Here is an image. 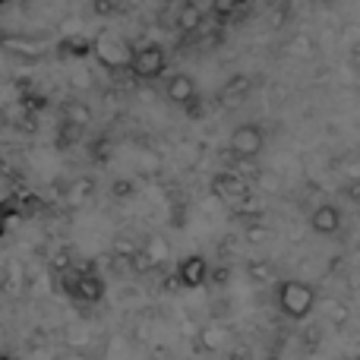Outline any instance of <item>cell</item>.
Instances as JSON below:
<instances>
[{
    "label": "cell",
    "mask_w": 360,
    "mask_h": 360,
    "mask_svg": "<svg viewBox=\"0 0 360 360\" xmlns=\"http://www.w3.org/2000/svg\"><path fill=\"white\" fill-rule=\"evenodd\" d=\"M165 95H168L171 105H180V108H186L190 114H196L199 89H196V79H193L190 73H174V76H171L168 86H165Z\"/></svg>",
    "instance_id": "5"
},
{
    "label": "cell",
    "mask_w": 360,
    "mask_h": 360,
    "mask_svg": "<svg viewBox=\"0 0 360 360\" xmlns=\"http://www.w3.org/2000/svg\"><path fill=\"white\" fill-rule=\"evenodd\" d=\"M73 297L86 300V304H98V300L105 297V281L95 272H79L73 278Z\"/></svg>",
    "instance_id": "7"
},
{
    "label": "cell",
    "mask_w": 360,
    "mask_h": 360,
    "mask_svg": "<svg viewBox=\"0 0 360 360\" xmlns=\"http://www.w3.org/2000/svg\"><path fill=\"white\" fill-rule=\"evenodd\" d=\"M329 313H332V316L338 319V323H345V316H348V313H345V307H342V304H329Z\"/></svg>",
    "instance_id": "16"
},
{
    "label": "cell",
    "mask_w": 360,
    "mask_h": 360,
    "mask_svg": "<svg viewBox=\"0 0 360 360\" xmlns=\"http://www.w3.org/2000/svg\"><path fill=\"white\" fill-rule=\"evenodd\" d=\"M316 307V291H313L307 281L288 278L278 285V310L288 319H307Z\"/></svg>",
    "instance_id": "2"
},
{
    "label": "cell",
    "mask_w": 360,
    "mask_h": 360,
    "mask_svg": "<svg viewBox=\"0 0 360 360\" xmlns=\"http://www.w3.org/2000/svg\"><path fill=\"white\" fill-rule=\"evenodd\" d=\"M63 120L73 124L76 130H82V127H89V120H92V108H89L86 101H70V105L63 108Z\"/></svg>",
    "instance_id": "11"
},
{
    "label": "cell",
    "mask_w": 360,
    "mask_h": 360,
    "mask_svg": "<svg viewBox=\"0 0 360 360\" xmlns=\"http://www.w3.org/2000/svg\"><path fill=\"white\" fill-rule=\"evenodd\" d=\"M165 67H168V57H165V48L162 44H139L136 54H133V67L130 73L136 76V79H158V76L165 73Z\"/></svg>",
    "instance_id": "4"
},
{
    "label": "cell",
    "mask_w": 360,
    "mask_h": 360,
    "mask_svg": "<svg viewBox=\"0 0 360 360\" xmlns=\"http://www.w3.org/2000/svg\"><path fill=\"white\" fill-rule=\"evenodd\" d=\"M209 275H212V269L202 256H184V259L177 262V281L184 288L196 291V288H202L205 281H209Z\"/></svg>",
    "instance_id": "6"
},
{
    "label": "cell",
    "mask_w": 360,
    "mask_h": 360,
    "mask_svg": "<svg viewBox=\"0 0 360 360\" xmlns=\"http://www.w3.org/2000/svg\"><path fill=\"white\" fill-rule=\"evenodd\" d=\"M0 360H16V357H10V354H0Z\"/></svg>",
    "instance_id": "18"
},
{
    "label": "cell",
    "mask_w": 360,
    "mask_h": 360,
    "mask_svg": "<svg viewBox=\"0 0 360 360\" xmlns=\"http://www.w3.org/2000/svg\"><path fill=\"white\" fill-rule=\"evenodd\" d=\"M228 149L234 152L240 162H253V158H259L262 149H266V133H262V127H256V124H240L231 130Z\"/></svg>",
    "instance_id": "3"
},
{
    "label": "cell",
    "mask_w": 360,
    "mask_h": 360,
    "mask_svg": "<svg viewBox=\"0 0 360 360\" xmlns=\"http://www.w3.org/2000/svg\"><path fill=\"white\" fill-rule=\"evenodd\" d=\"M190 6H196L202 16H209V13H218V0H186Z\"/></svg>",
    "instance_id": "14"
},
{
    "label": "cell",
    "mask_w": 360,
    "mask_h": 360,
    "mask_svg": "<svg viewBox=\"0 0 360 360\" xmlns=\"http://www.w3.org/2000/svg\"><path fill=\"white\" fill-rule=\"evenodd\" d=\"M237 6H240V0H218V13H221V16H228V13H234Z\"/></svg>",
    "instance_id": "15"
},
{
    "label": "cell",
    "mask_w": 360,
    "mask_h": 360,
    "mask_svg": "<svg viewBox=\"0 0 360 360\" xmlns=\"http://www.w3.org/2000/svg\"><path fill=\"white\" fill-rule=\"evenodd\" d=\"M92 54L105 70H130L136 48L127 38L114 35V32H98L92 38Z\"/></svg>",
    "instance_id": "1"
},
{
    "label": "cell",
    "mask_w": 360,
    "mask_h": 360,
    "mask_svg": "<svg viewBox=\"0 0 360 360\" xmlns=\"http://www.w3.org/2000/svg\"><path fill=\"white\" fill-rule=\"evenodd\" d=\"M310 228L316 231V234L329 237V234H338V228H342V212L335 209V205H316L310 215Z\"/></svg>",
    "instance_id": "8"
},
{
    "label": "cell",
    "mask_w": 360,
    "mask_h": 360,
    "mask_svg": "<svg viewBox=\"0 0 360 360\" xmlns=\"http://www.w3.org/2000/svg\"><path fill=\"white\" fill-rule=\"evenodd\" d=\"M247 89H250V79H247V76H234V79H231L228 86L221 89V98L228 101V105H234V101L240 98L237 92H247Z\"/></svg>",
    "instance_id": "13"
},
{
    "label": "cell",
    "mask_w": 360,
    "mask_h": 360,
    "mask_svg": "<svg viewBox=\"0 0 360 360\" xmlns=\"http://www.w3.org/2000/svg\"><path fill=\"white\" fill-rule=\"evenodd\" d=\"M224 342H228V332H224L221 326H205V329L199 332V348L202 351H221Z\"/></svg>",
    "instance_id": "12"
},
{
    "label": "cell",
    "mask_w": 360,
    "mask_h": 360,
    "mask_svg": "<svg viewBox=\"0 0 360 360\" xmlns=\"http://www.w3.org/2000/svg\"><path fill=\"white\" fill-rule=\"evenodd\" d=\"M212 193H215L218 199H240L243 193H247V186H243V180L237 174H231V171H221L215 180H212Z\"/></svg>",
    "instance_id": "9"
},
{
    "label": "cell",
    "mask_w": 360,
    "mask_h": 360,
    "mask_svg": "<svg viewBox=\"0 0 360 360\" xmlns=\"http://www.w3.org/2000/svg\"><path fill=\"white\" fill-rule=\"evenodd\" d=\"M202 13L196 10V6H190V4H184L177 10V19H174V25H177V32H184V35H193V32L202 25Z\"/></svg>",
    "instance_id": "10"
},
{
    "label": "cell",
    "mask_w": 360,
    "mask_h": 360,
    "mask_svg": "<svg viewBox=\"0 0 360 360\" xmlns=\"http://www.w3.org/2000/svg\"><path fill=\"white\" fill-rule=\"evenodd\" d=\"M253 278H269V266H262V262H256V266H253Z\"/></svg>",
    "instance_id": "17"
}]
</instances>
